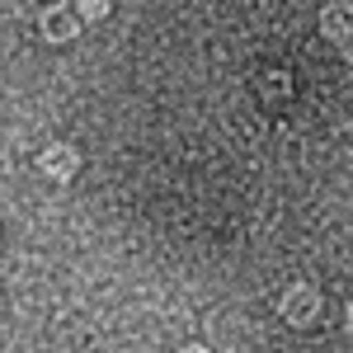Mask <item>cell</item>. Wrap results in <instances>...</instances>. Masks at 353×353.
<instances>
[{"instance_id":"obj_3","label":"cell","mask_w":353,"mask_h":353,"mask_svg":"<svg viewBox=\"0 0 353 353\" xmlns=\"http://www.w3.org/2000/svg\"><path fill=\"white\" fill-rule=\"evenodd\" d=\"M76 33H81V19H76V10H61V5L43 10V38H48V43H71Z\"/></svg>"},{"instance_id":"obj_2","label":"cell","mask_w":353,"mask_h":353,"mask_svg":"<svg viewBox=\"0 0 353 353\" xmlns=\"http://www.w3.org/2000/svg\"><path fill=\"white\" fill-rule=\"evenodd\" d=\"M43 174L48 179H71L76 170H81V156H76V146H66V141H52L48 151H43Z\"/></svg>"},{"instance_id":"obj_4","label":"cell","mask_w":353,"mask_h":353,"mask_svg":"<svg viewBox=\"0 0 353 353\" xmlns=\"http://www.w3.org/2000/svg\"><path fill=\"white\" fill-rule=\"evenodd\" d=\"M321 28L334 43H349L353 38V5H330L325 14H321Z\"/></svg>"},{"instance_id":"obj_7","label":"cell","mask_w":353,"mask_h":353,"mask_svg":"<svg viewBox=\"0 0 353 353\" xmlns=\"http://www.w3.org/2000/svg\"><path fill=\"white\" fill-rule=\"evenodd\" d=\"M349 325H353V306H349Z\"/></svg>"},{"instance_id":"obj_5","label":"cell","mask_w":353,"mask_h":353,"mask_svg":"<svg viewBox=\"0 0 353 353\" xmlns=\"http://www.w3.org/2000/svg\"><path fill=\"white\" fill-rule=\"evenodd\" d=\"M76 10H81L85 19H104L109 14V0H76Z\"/></svg>"},{"instance_id":"obj_6","label":"cell","mask_w":353,"mask_h":353,"mask_svg":"<svg viewBox=\"0 0 353 353\" xmlns=\"http://www.w3.org/2000/svg\"><path fill=\"white\" fill-rule=\"evenodd\" d=\"M184 353H212V349H203V344H189V349H184Z\"/></svg>"},{"instance_id":"obj_1","label":"cell","mask_w":353,"mask_h":353,"mask_svg":"<svg viewBox=\"0 0 353 353\" xmlns=\"http://www.w3.org/2000/svg\"><path fill=\"white\" fill-rule=\"evenodd\" d=\"M278 311L288 316V325H311V321L321 316V292H316V288H306V283H297V288H288V292H283Z\"/></svg>"}]
</instances>
